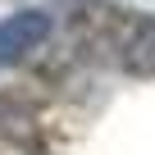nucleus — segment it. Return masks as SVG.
<instances>
[{"mask_svg": "<svg viewBox=\"0 0 155 155\" xmlns=\"http://www.w3.org/2000/svg\"><path fill=\"white\" fill-rule=\"evenodd\" d=\"M50 37V14L41 9H18L0 23V64H14L23 59L28 50H37L41 41Z\"/></svg>", "mask_w": 155, "mask_h": 155, "instance_id": "nucleus-1", "label": "nucleus"}, {"mask_svg": "<svg viewBox=\"0 0 155 155\" xmlns=\"http://www.w3.org/2000/svg\"><path fill=\"white\" fill-rule=\"evenodd\" d=\"M119 59L132 73H155V23L150 18H132L119 32Z\"/></svg>", "mask_w": 155, "mask_h": 155, "instance_id": "nucleus-2", "label": "nucleus"}]
</instances>
